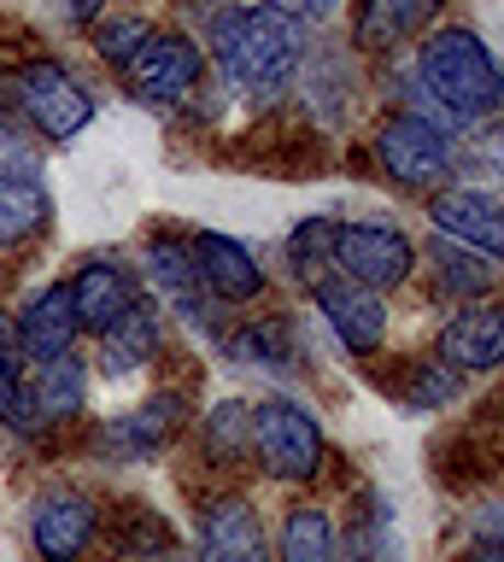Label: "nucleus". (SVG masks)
I'll list each match as a JSON object with an SVG mask.
<instances>
[{
    "label": "nucleus",
    "mask_w": 504,
    "mask_h": 562,
    "mask_svg": "<svg viewBox=\"0 0 504 562\" xmlns=\"http://www.w3.org/2000/svg\"><path fill=\"white\" fill-rule=\"evenodd\" d=\"M212 59L240 100H276L305 65V18L282 0L229 7L212 24Z\"/></svg>",
    "instance_id": "f257e3e1"
},
{
    "label": "nucleus",
    "mask_w": 504,
    "mask_h": 562,
    "mask_svg": "<svg viewBox=\"0 0 504 562\" xmlns=\"http://www.w3.org/2000/svg\"><path fill=\"white\" fill-rule=\"evenodd\" d=\"M188 422V398L177 386H165V393H153L142 411L130 416H112L107 428H100V451L112 457V463H147V457H159L170 439L182 434Z\"/></svg>",
    "instance_id": "9b49d317"
},
{
    "label": "nucleus",
    "mask_w": 504,
    "mask_h": 562,
    "mask_svg": "<svg viewBox=\"0 0 504 562\" xmlns=\"http://www.w3.org/2000/svg\"><path fill=\"white\" fill-rule=\"evenodd\" d=\"M223 351L240 363V369H258L270 381H293L300 375V351H293V334L282 316H258V323H240L223 334Z\"/></svg>",
    "instance_id": "412c9836"
},
{
    "label": "nucleus",
    "mask_w": 504,
    "mask_h": 562,
    "mask_svg": "<svg viewBox=\"0 0 504 562\" xmlns=\"http://www.w3.org/2000/svg\"><path fill=\"white\" fill-rule=\"evenodd\" d=\"M77 311H71V288L54 281V288H42L30 305L19 311V323H12V346H19V358L30 363H54L65 351L77 346Z\"/></svg>",
    "instance_id": "dca6fc26"
},
{
    "label": "nucleus",
    "mask_w": 504,
    "mask_h": 562,
    "mask_svg": "<svg viewBox=\"0 0 504 562\" xmlns=\"http://www.w3.org/2000/svg\"><path fill=\"white\" fill-rule=\"evenodd\" d=\"M311 299H317L323 323L335 328V340L352 351V358H370V351H381V340H388V305H381L376 288H358V281L346 276H317L311 281Z\"/></svg>",
    "instance_id": "9d476101"
},
{
    "label": "nucleus",
    "mask_w": 504,
    "mask_h": 562,
    "mask_svg": "<svg viewBox=\"0 0 504 562\" xmlns=\"http://www.w3.org/2000/svg\"><path fill=\"white\" fill-rule=\"evenodd\" d=\"M0 428L30 434V393L19 375V346H12V323H0Z\"/></svg>",
    "instance_id": "cd10ccee"
},
{
    "label": "nucleus",
    "mask_w": 504,
    "mask_h": 562,
    "mask_svg": "<svg viewBox=\"0 0 504 562\" xmlns=\"http://www.w3.org/2000/svg\"><path fill=\"white\" fill-rule=\"evenodd\" d=\"M12 105H19L30 117V130H42L47 140H77L94 123V94L54 59H30V65L12 70Z\"/></svg>",
    "instance_id": "423d86ee"
},
{
    "label": "nucleus",
    "mask_w": 504,
    "mask_h": 562,
    "mask_svg": "<svg viewBox=\"0 0 504 562\" xmlns=\"http://www.w3.org/2000/svg\"><path fill=\"white\" fill-rule=\"evenodd\" d=\"M335 12V0H305V18H328Z\"/></svg>",
    "instance_id": "72a5a7b5"
},
{
    "label": "nucleus",
    "mask_w": 504,
    "mask_h": 562,
    "mask_svg": "<svg viewBox=\"0 0 504 562\" xmlns=\"http://www.w3.org/2000/svg\"><path fill=\"white\" fill-rule=\"evenodd\" d=\"M428 217L446 240L481 252L486 263L504 258V200H493L486 188H440L428 200Z\"/></svg>",
    "instance_id": "f8f14e48"
},
{
    "label": "nucleus",
    "mask_w": 504,
    "mask_h": 562,
    "mask_svg": "<svg viewBox=\"0 0 504 562\" xmlns=\"http://www.w3.org/2000/svg\"><path fill=\"white\" fill-rule=\"evenodd\" d=\"M65 7H71V18H82V24H89V18L107 12V0H65Z\"/></svg>",
    "instance_id": "473e14b6"
},
{
    "label": "nucleus",
    "mask_w": 504,
    "mask_h": 562,
    "mask_svg": "<svg viewBox=\"0 0 504 562\" xmlns=\"http://www.w3.org/2000/svg\"><path fill=\"white\" fill-rule=\"evenodd\" d=\"M376 158L399 188H446V176L458 170V140H451L446 117H423V112H399L393 123H381L376 135Z\"/></svg>",
    "instance_id": "20e7f679"
},
{
    "label": "nucleus",
    "mask_w": 504,
    "mask_h": 562,
    "mask_svg": "<svg viewBox=\"0 0 504 562\" xmlns=\"http://www.w3.org/2000/svg\"><path fill=\"white\" fill-rule=\"evenodd\" d=\"M393 393L405 398L411 411H446V404L463 393V375H458V369H451L446 358H416V363L399 369Z\"/></svg>",
    "instance_id": "a878e982"
},
{
    "label": "nucleus",
    "mask_w": 504,
    "mask_h": 562,
    "mask_svg": "<svg viewBox=\"0 0 504 562\" xmlns=\"http://www.w3.org/2000/svg\"><path fill=\"white\" fill-rule=\"evenodd\" d=\"M124 70H130V82H135V94H142V100L170 105V100L194 94L205 59H200V47L188 42V35H147Z\"/></svg>",
    "instance_id": "ddd939ff"
},
{
    "label": "nucleus",
    "mask_w": 504,
    "mask_h": 562,
    "mask_svg": "<svg viewBox=\"0 0 504 562\" xmlns=\"http://www.w3.org/2000/svg\"><path fill=\"white\" fill-rule=\"evenodd\" d=\"M65 288H71V311H77L82 334H107L117 316L142 299V288L130 281V270H117L112 258H89L71 281H65Z\"/></svg>",
    "instance_id": "a211bd4d"
},
{
    "label": "nucleus",
    "mask_w": 504,
    "mask_h": 562,
    "mask_svg": "<svg viewBox=\"0 0 504 562\" xmlns=\"http://www.w3.org/2000/svg\"><path fill=\"white\" fill-rule=\"evenodd\" d=\"M147 35H153L147 18H107V24L94 30V53H100L107 65H130L135 47H142Z\"/></svg>",
    "instance_id": "c756f323"
},
{
    "label": "nucleus",
    "mask_w": 504,
    "mask_h": 562,
    "mask_svg": "<svg viewBox=\"0 0 504 562\" xmlns=\"http://www.w3.org/2000/svg\"><path fill=\"white\" fill-rule=\"evenodd\" d=\"M276 562H335V521L317 504H293L276 533Z\"/></svg>",
    "instance_id": "393cba45"
},
{
    "label": "nucleus",
    "mask_w": 504,
    "mask_h": 562,
    "mask_svg": "<svg viewBox=\"0 0 504 562\" xmlns=\"http://www.w3.org/2000/svg\"><path fill=\"white\" fill-rule=\"evenodd\" d=\"M188 252H194V270H200V281H205V293L223 299V305H247V299L265 293V270H258V258H253L235 235L200 228V235L188 240Z\"/></svg>",
    "instance_id": "2eb2a0df"
},
{
    "label": "nucleus",
    "mask_w": 504,
    "mask_h": 562,
    "mask_svg": "<svg viewBox=\"0 0 504 562\" xmlns=\"http://www.w3.org/2000/svg\"><path fill=\"white\" fill-rule=\"evenodd\" d=\"M253 416V457L265 463V474H276V481H317L323 474V422L311 404L288 398V393H270L247 404Z\"/></svg>",
    "instance_id": "7ed1b4c3"
},
{
    "label": "nucleus",
    "mask_w": 504,
    "mask_h": 562,
    "mask_svg": "<svg viewBox=\"0 0 504 562\" xmlns=\"http://www.w3.org/2000/svg\"><path fill=\"white\" fill-rule=\"evenodd\" d=\"M469 533H475L481 551H504V498L481 504L475 516H469Z\"/></svg>",
    "instance_id": "7c9ffc66"
},
{
    "label": "nucleus",
    "mask_w": 504,
    "mask_h": 562,
    "mask_svg": "<svg viewBox=\"0 0 504 562\" xmlns=\"http://www.w3.org/2000/svg\"><path fill=\"white\" fill-rule=\"evenodd\" d=\"M481 158H486L493 170H504V123H499V130H486V135H481Z\"/></svg>",
    "instance_id": "2f4dec72"
},
{
    "label": "nucleus",
    "mask_w": 504,
    "mask_h": 562,
    "mask_svg": "<svg viewBox=\"0 0 504 562\" xmlns=\"http://www.w3.org/2000/svg\"><path fill=\"white\" fill-rule=\"evenodd\" d=\"M24 393H30V428H65L71 416H82L89 369L65 351V358H54V363H36V375L24 381Z\"/></svg>",
    "instance_id": "aec40b11"
},
{
    "label": "nucleus",
    "mask_w": 504,
    "mask_h": 562,
    "mask_svg": "<svg viewBox=\"0 0 504 562\" xmlns=\"http://www.w3.org/2000/svg\"><path fill=\"white\" fill-rule=\"evenodd\" d=\"M142 270H147V281H153V293H159L194 334H223V328H217L223 299L205 293V281H200V270H194V252H188L182 240H147V246H142Z\"/></svg>",
    "instance_id": "0eeeda50"
},
{
    "label": "nucleus",
    "mask_w": 504,
    "mask_h": 562,
    "mask_svg": "<svg viewBox=\"0 0 504 562\" xmlns=\"http://www.w3.org/2000/svg\"><path fill=\"white\" fill-rule=\"evenodd\" d=\"M94 533H100V509L89 492L54 486L30 504V544H36L42 562H82Z\"/></svg>",
    "instance_id": "1a4fd4ad"
},
{
    "label": "nucleus",
    "mask_w": 504,
    "mask_h": 562,
    "mask_svg": "<svg viewBox=\"0 0 504 562\" xmlns=\"http://www.w3.org/2000/svg\"><path fill=\"white\" fill-rule=\"evenodd\" d=\"M200 451H205V463L212 469H240L253 457V416H247V404L240 398H223L205 411L200 422Z\"/></svg>",
    "instance_id": "b1692460"
},
{
    "label": "nucleus",
    "mask_w": 504,
    "mask_h": 562,
    "mask_svg": "<svg viewBox=\"0 0 504 562\" xmlns=\"http://www.w3.org/2000/svg\"><path fill=\"white\" fill-rule=\"evenodd\" d=\"M328 270L358 281V288H405L416 270V246L399 223L363 217V223H335V246H328Z\"/></svg>",
    "instance_id": "39448f33"
},
{
    "label": "nucleus",
    "mask_w": 504,
    "mask_h": 562,
    "mask_svg": "<svg viewBox=\"0 0 504 562\" xmlns=\"http://www.w3.org/2000/svg\"><path fill=\"white\" fill-rule=\"evenodd\" d=\"M434 358H446L458 375H493V369H504V299L493 293L463 299L451 311V323L440 328Z\"/></svg>",
    "instance_id": "6e6552de"
},
{
    "label": "nucleus",
    "mask_w": 504,
    "mask_h": 562,
    "mask_svg": "<svg viewBox=\"0 0 504 562\" xmlns=\"http://www.w3.org/2000/svg\"><path fill=\"white\" fill-rule=\"evenodd\" d=\"M434 288L451 299H481V293H493V270H486L481 252H469V246L440 235L434 240Z\"/></svg>",
    "instance_id": "bb28decb"
},
{
    "label": "nucleus",
    "mask_w": 504,
    "mask_h": 562,
    "mask_svg": "<svg viewBox=\"0 0 504 562\" xmlns=\"http://www.w3.org/2000/svg\"><path fill=\"white\" fill-rule=\"evenodd\" d=\"M47 223H54V205H47V193L30 182V176L0 170V252H7V246L36 240Z\"/></svg>",
    "instance_id": "5701e85b"
},
{
    "label": "nucleus",
    "mask_w": 504,
    "mask_h": 562,
    "mask_svg": "<svg viewBox=\"0 0 504 562\" xmlns=\"http://www.w3.org/2000/svg\"><path fill=\"white\" fill-rule=\"evenodd\" d=\"M328 246H335V223H328V217H305L288 235V263L305 281H317V276H328Z\"/></svg>",
    "instance_id": "c85d7f7f"
},
{
    "label": "nucleus",
    "mask_w": 504,
    "mask_h": 562,
    "mask_svg": "<svg viewBox=\"0 0 504 562\" xmlns=\"http://www.w3.org/2000/svg\"><path fill=\"white\" fill-rule=\"evenodd\" d=\"M440 18V0H358L352 12V47L363 53H393L428 35V24Z\"/></svg>",
    "instance_id": "6ab92c4d"
},
{
    "label": "nucleus",
    "mask_w": 504,
    "mask_h": 562,
    "mask_svg": "<svg viewBox=\"0 0 504 562\" xmlns=\"http://www.w3.org/2000/svg\"><path fill=\"white\" fill-rule=\"evenodd\" d=\"M475 562H504V551H481Z\"/></svg>",
    "instance_id": "c9c22d12"
},
{
    "label": "nucleus",
    "mask_w": 504,
    "mask_h": 562,
    "mask_svg": "<svg viewBox=\"0 0 504 562\" xmlns=\"http://www.w3.org/2000/svg\"><path fill=\"white\" fill-rule=\"evenodd\" d=\"M335 562H405V544L393 533V509L381 492L363 498V516L346 527V539H335Z\"/></svg>",
    "instance_id": "4be33fe9"
},
{
    "label": "nucleus",
    "mask_w": 504,
    "mask_h": 562,
    "mask_svg": "<svg viewBox=\"0 0 504 562\" xmlns=\"http://www.w3.org/2000/svg\"><path fill=\"white\" fill-rule=\"evenodd\" d=\"M200 551L205 562H270L258 509L240 492H212L200 504Z\"/></svg>",
    "instance_id": "4468645a"
},
{
    "label": "nucleus",
    "mask_w": 504,
    "mask_h": 562,
    "mask_svg": "<svg viewBox=\"0 0 504 562\" xmlns=\"http://www.w3.org/2000/svg\"><path fill=\"white\" fill-rule=\"evenodd\" d=\"M142 562H182V557H177V551H147Z\"/></svg>",
    "instance_id": "f704fd0d"
},
{
    "label": "nucleus",
    "mask_w": 504,
    "mask_h": 562,
    "mask_svg": "<svg viewBox=\"0 0 504 562\" xmlns=\"http://www.w3.org/2000/svg\"><path fill=\"white\" fill-rule=\"evenodd\" d=\"M159 346H165L159 305H153V299H135V305L117 316L107 334H100V375H112V381L142 375V369L159 358Z\"/></svg>",
    "instance_id": "f3484780"
},
{
    "label": "nucleus",
    "mask_w": 504,
    "mask_h": 562,
    "mask_svg": "<svg viewBox=\"0 0 504 562\" xmlns=\"http://www.w3.org/2000/svg\"><path fill=\"white\" fill-rule=\"evenodd\" d=\"M416 88L446 123H486L504 112V65L475 30L446 24L416 47Z\"/></svg>",
    "instance_id": "f03ea898"
}]
</instances>
